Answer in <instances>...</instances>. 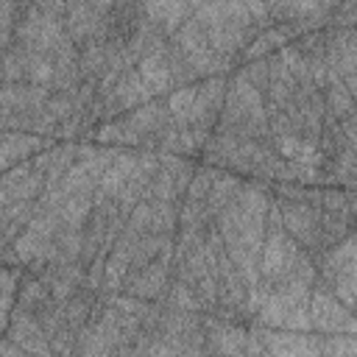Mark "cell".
I'll list each match as a JSON object with an SVG mask.
<instances>
[{"label": "cell", "instance_id": "1", "mask_svg": "<svg viewBox=\"0 0 357 357\" xmlns=\"http://www.w3.org/2000/svg\"><path fill=\"white\" fill-rule=\"evenodd\" d=\"M349 201H351V218L357 220V192H351V195H349Z\"/></svg>", "mask_w": 357, "mask_h": 357}]
</instances>
